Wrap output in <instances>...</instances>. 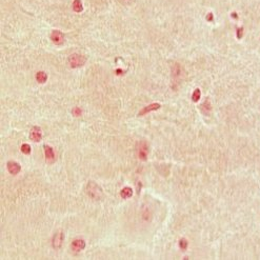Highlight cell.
I'll list each match as a JSON object with an SVG mask.
<instances>
[{
  "mask_svg": "<svg viewBox=\"0 0 260 260\" xmlns=\"http://www.w3.org/2000/svg\"><path fill=\"white\" fill-rule=\"evenodd\" d=\"M86 193H88V195L89 197L93 199H96V200L101 199L102 198V195H103L101 187L98 186L97 183L93 182V181H89L88 183V186H86Z\"/></svg>",
  "mask_w": 260,
  "mask_h": 260,
  "instance_id": "cell-1",
  "label": "cell"
},
{
  "mask_svg": "<svg viewBox=\"0 0 260 260\" xmlns=\"http://www.w3.org/2000/svg\"><path fill=\"white\" fill-rule=\"evenodd\" d=\"M85 61H86V58L83 56V55H80V54H73V55H71L70 58H69L70 65L74 69L82 66L85 63Z\"/></svg>",
  "mask_w": 260,
  "mask_h": 260,
  "instance_id": "cell-2",
  "label": "cell"
},
{
  "mask_svg": "<svg viewBox=\"0 0 260 260\" xmlns=\"http://www.w3.org/2000/svg\"><path fill=\"white\" fill-rule=\"evenodd\" d=\"M148 153H149V150H148V145H146L145 142H140L138 144L137 156L140 160H142V161L146 160V158H148Z\"/></svg>",
  "mask_w": 260,
  "mask_h": 260,
  "instance_id": "cell-3",
  "label": "cell"
},
{
  "mask_svg": "<svg viewBox=\"0 0 260 260\" xmlns=\"http://www.w3.org/2000/svg\"><path fill=\"white\" fill-rule=\"evenodd\" d=\"M30 139L34 142H39L42 139V133L41 129L39 126H33L30 133Z\"/></svg>",
  "mask_w": 260,
  "mask_h": 260,
  "instance_id": "cell-4",
  "label": "cell"
},
{
  "mask_svg": "<svg viewBox=\"0 0 260 260\" xmlns=\"http://www.w3.org/2000/svg\"><path fill=\"white\" fill-rule=\"evenodd\" d=\"M63 238H64V235H63L62 232H57L55 234L53 237V240H52V245H53V247L56 248V250H58V248L61 247Z\"/></svg>",
  "mask_w": 260,
  "mask_h": 260,
  "instance_id": "cell-5",
  "label": "cell"
},
{
  "mask_svg": "<svg viewBox=\"0 0 260 260\" xmlns=\"http://www.w3.org/2000/svg\"><path fill=\"white\" fill-rule=\"evenodd\" d=\"M161 108V105L160 103H151V105H146L145 108H143L141 111L139 112V114H138V116H143V115H146L149 114L150 112H153V111H156V110H159Z\"/></svg>",
  "mask_w": 260,
  "mask_h": 260,
  "instance_id": "cell-6",
  "label": "cell"
},
{
  "mask_svg": "<svg viewBox=\"0 0 260 260\" xmlns=\"http://www.w3.org/2000/svg\"><path fill=\"white\" fill-rule=\"evenodd\" d=\"M7 169L8 173H11L12 175H17L20 172V170H21V166L16 161H8L7 163Z\"/></svg>",
  "mask_w": 260,
  "mask_h": 260,
  "instance_id": "cell-7",
  "label": "cell"
},
{
  "mask_svg": "<svg viewBox=\"0 0 260 260\" xmlns=\"http://www.w3.org/2000/svg\"><path fill=\"white\" fill-rule=\"evenodd\" d=\"M51 39L55 44H62L63 41H64V36L61 32L59 31H54L53 33L51 34Z\"/></svg>",
  "mask_w": 260,
  "mask_h": 260,
  "instance_id": "cell-8",
  "label": "cell"
},
{
  "mask_svg": "<svg viewBox=\"0 0 260 260\" xmlns=\"http://www.w3.org/2000/svg\"><path fill=\"white\" fill-rule=\"evenodd\" d=\"M72 250L74 252H80V251L84 250L85 247V241L83 239H75V240L72 242Z\"/></svg>",
  "mask_w": 260,
  "mask_h": 260,
  "instance_id": "cell-9",
  "label": "cell"
},
{
  "mask_svg": "<svg viewBox=\"0 0 260 260\" xmlns=\"http://www.w3.org/2000/svg\"><path fill=\"white\" fill-rule=\"evenodd\" d=\"M43 149H44V154H45V159H47V161L48 162H53L55 159V153L53 148L48 145V144H44Z\"/></svg>",
  "mask_w": 260,
  "mask_h": 260,
  "instance_id": "cell-10",
  "label": "cell"
},
{
  "mask_svg": "<svg viewBox=\"0 0 260 260\" xmlns=\"http://www.w3.org/2000/svg\"><path fill=\"white\" fill-rule=\"evenodd\" d=\"M120 196L123 199H128L130 197H132V196H133V190L131 189V187H129V186L123 187V189L120 191Z\"/></svg>",
  "mask_w": 260,
  "mask_h": 260,
  "instance_id": "cell-11",
  "label": "cell"
},
{
  "mask_svg": "<svg viewBox=\"0 0 260 260\" xmlns=\"http://www.w3.org/2000/svg\"><path fill=\"white\" fill-rule=\"evenodd\" d=\"M36 80L39 83H44L48 80V75L44 72H38L36 74Z\"/></svg>",
  "mask_w": 260,
  "mask_h": 260,
  "instance_id": "cell-12",
  "label": "cell"
},
{
  "mask_svg": "<svg viewBox=\"0 0 260 260\" xmlns=\"http://www.w3.org/2000/svg\"><path fill=\"white\" fill-rule=\"evenodd\" d=\"M201 97V92L199 89H196L194 92H193V95H192V100L194 101V102H197V101L200 99Z\"/></svg>",
  "mask_w": 260,
  "mask_h": 260,
  "instance_id": "cell-13",
  "label": "cell"
},
{
  "mask_svg": "<svg viewBox=\"0 0 260 260\" xmlns=\"http://www.w3.org/2000/svg\"><path fill=\"white\" fill-rule=\"evenodd\" d=\"M20 150H21V152L23 153V154L25 155H30L31 154V146L28 145V143H23L21 145V148H20Z\"/></svg>",
  "mask_w": 260,
  "mask_h": 260,
  "instance_id": "cell-14",
  "label": "cell"
},
{
  "mask_svg": "<svg viewBox=\"0 0 260 260\" xmlns=\"http://www.w3.org/2000/svg\"><path fill=\"white\" fill-rule=\"evenodd\" d=\"M187 245H189V242H187L186 239L182 238V239H180V240H179V247H180L181 250H183V251L186 250Z\"/></svg>",
  "mask_w": 260,
  "mask_h": 260,
  "instance_id": "cell-15",
  "label": "cell"
},
{
  "mask_svg": "<svg viewBox=\"0 0 260 260\" xmlns=\"http://www.w3.org/2000/svg\"><path fill=\"white\" fill-rule=\"evenodd\" d=\"M81 114H82V111H81V109L80 108L76 106V108L73 109V115L74 116H81Z\"/></svg>",
  "mask_w": 260,
  "mask_h": 260,
  "instance_id": "cell-16",
  "label": "cell"
},
{
  "mask_svg": "<svg viewBox=\"0 0 260 260\" xmlns=\"http://www.w3.org/2000/svg\"><path fill=\"white\" fill-rule=\"evenodd\" d=\"M201 106H202V109H207V110H209V112L211 111V109H212V108H211V105H210V101L209 100H206V102H204Z\"/></svg>",
  "mask_w": 260,
  "mask_h": 260,
  "instance_id": "cell-17",
  "label": "cell"
}]
</instances>
